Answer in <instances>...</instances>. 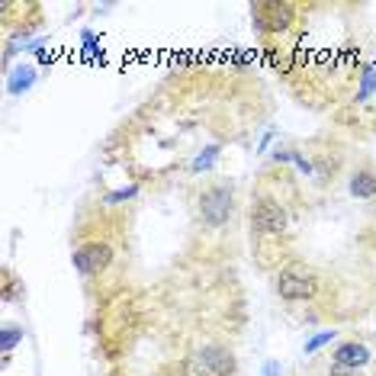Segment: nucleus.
<instances>
[{"label":"nucleus","mask_w":376,"mask_h":376,"mask_svg":"<svg viewBox=\"0 0 376 376\" xmlns=\"http://www.w3.org/2000/svg\"><path fill=\"white\" fill-rule=\"evenodd\" d=\"M23 338H26L23 325H4V331H0V348H4V354H10V351H13Z\"/></svg>","instance_id":"nucleus-11"},{"label":"nucleus","mask_w":376,"mask_h":376,"mask_svg":"<svg viewBox=\"0 0 376 376\" xmlns=\"http://www.w3.org/2000/svg\"><path fill=\"white\" fill-rule=\"evenodd\" d=\"M261 376H280V363L277 360H267L264 370H261Z\"/></svg>","instance_id":"nucleus-18"},{"label":"nucleus","mask_w":376,"mask_h":376,"mask_svg":"<svg viewBox=\"0 0 376 376\" xmlns=\"http://www.w3.org/2000/svg\"><path fill=\"white\" fill-rule=\"evenodd\" d=\"M331 363H338V367H348V370H360L370 363V348L360 341H344L334 348L331 354Z\"/></svg>","instance_id":"nucleus-7"},{"label":"nucleus","mask_w":376,"mask_h":376,"mask_svg":"<svg viewBox=\"0 0 376 376\" xmlns=\"http://www.w3.org/2000/svg\"><path fill=\"white\" fill-rule=\"evenodd\" d=\"M376 93V71L373 68H363L360 74V87H357V103H363V100H370Z\"/></svg>","instance_id":"nucleus-12"},{"label":"nucleus","mask_w":376,"mask_h":376,"mask_svg":"<svg viewBox=\"0 0 376 376\" xmlns=\"http://www.w3.org/2000/svg\"><path fill=\"white\" fill-rule=\"evenodd\" d=\"M334 338H338V331H315L312 338H309V341H306V348H302V351H306V354H315V351H319V348H325V344H331Z\"/></svg>","instance_id":"nucleus-14"},{"label":"nucleus","mask_w":376,"mask_h":376,"mask_svg":"<svg viewBox=\"0 0 376 376\" xmlns=\"http://www.w3.org/2000/svg\"><path fill=\"white\" fill-rule=\"evenodd\" d=\"M292 164H296V167H300V171H302V174H312V161H309V158H302V154L300 152H292Z\"/></svg>","instance_id":"nucleus-16"},{"label":"nucleus","mask_w":376,"mask_h":376,"mask_svg":"<svg viewBox=\"0 0 376 376\" xmlns=\"http://www.w3.org/2000/svg\"><path fill=\"white\" fill-rule=\"evenodd\" d=\"M81 45H84V58H97L100 55V39L91 33V29H84L81 33Z\"/></svg>","instance_id":"nucleus-15"},{"label":"nucleus","mask_w":376,"mask_h":376,"mask_svg":"<svg viewBox=\"0 0 376 376\" xmlns=\"http://www.w3.org/2000/svg\"><path fill=\"white\" fill-rule=\"evenodd\" d=\"M348 190H351V196H357V200H373L376 196V171H357V174L351 177Z\"/></svg>","instance_id":"nucleus-9"},{"label":"nucleus","mask_w":376,"mask_h":376,"mask_svg":"<svg viewBox=\"0 0 376 376\" xmlns=\"http://www.w3.org/2000/svg\"><path fill=\"white\" fill-rule=\"evenodd\" d=\"M328 376H360L357 370H348V367H338V363H331V373Z\"/></svg>","instance_id":"nucleus-17"},{"label":"nucleus","mask_w":376,"mask_h":376,"mask_svg":"<svg viewBox=\"0 0 376 376\" xmlns=\"http://www.w3.org/2000/svg\"><path fill=\"white\" fill-rule=\"evenodd\" d=\"M292 13H296L292 4H254V7H251V16H254L258 29H267V33L286 29L292 23Z\"/></svg>","instance_id":"nucleus-6"},{"label":"nucleus","mask_w":376,"mask_h":376,"mask_svg":"<svg viewBox=\"0 0 376 376\" xmlns=\"http://www.w3.org/2000/svg\"><path fill=\"white\" fill-rule=\"evenodd\" d=\"M290 219H286V209L280 206L270 196H258L251 203V229L258 235H283Z\"/></svg>","instance_id":"nucleus-4"},{"label":"nucleus","mask_w":376,"mask_h":376,"mask_svg":"<svg viewBox=\"0 0 376 376\" xmlns=\"http://www.w3.org/2000/svg\"><path fill=\"white\" fill-rule=\"evenodd\" d=\"M277 292L290 302H302L312 300L319 292V273L306 264H290L277 273Z\"/></svg>","instance_id":"nucleus-1"},{"label":"nucleus","mask_w":376,"mask_h":376,"mask_svg":"<svg viewBox=\"0 0 376 376\" xmlns=\"http://www.w3.org/2000/svg\"><path fill=\"white\" fill-rule=\"evenodd\" d=\"M35 81H39V71L33 64H16L7 74V93L10 97H23V93H29L35 87Z\"/></svg>","instance_id":"nucleus-8"},{"label":"nucleus","mask_w":376,"mask_h":376,"mask_svg":"<svg viewBox=\"0 0 376 376\" xmlns=\"http://www.w3.org/2000/svg\"><path fill=\"white\" fill-rule=\"evenodd\" d=\"M71 264L81 277H100L113 264V248L106 241H87L71 254Z\"/></svg>","instance_id":"nucleus-5"},{"label":"nucleus","mask_w":376,"mask_h":376,"mask_svg":"<svg viewBox=\"0 0 376 376\" xmlns=\"http://www.w3.org/2000/svg\"><path fill=\"white\" fill-rule=\"evenodd\" d=\"M183 370H187V376H232L235 373V354L222 344H206L193 357H187Z\"/></svg>","instance_id":"nucleus-3"},{"label":"nucleus","mask_w":376,"mask_h":376,"mask_svg":"<svg viewBox=\"0 0 376 376\" xmlns=\"http://www.w3.org/2000/svg\"><path fill=\"white\" fill-rule=\"evenodd\" d=\"M135 193H139V187H135V183H129V187H119V190H113V193H106L103 203H106V206H119V203L132 200Z\"/></svg>","instance_id":"nucleus-13"},{"label":"nucleus","mask_w":376,"mask_h":376,"mask_svg":"<svg viewBox=\"0 0 376 376\" xmlns=\"http://www.w3.org/2000/svg\"><path fill=\"white\" fill-rule=\"evenodd\" d=\"M235 212V190L229 183H212L200 193V216L209 229H222Z\"/></svg>","instance_id":"nucleus-2"},{"label":"nucleus","mask_w":376,"mask_h":376,"mask_svg":"<svg viewBox=\"0 0 376 376\" xmlns=\"http://www.w3.org/2000/svg\"><path fill=\"white\" fill-rule=\"evenodd\" d=\"M270 142H273V132H267V135H264V139H261V145H258V152H261V154H264V152H267V148H270Z\"/></svg>","instance_id":"nucleus-19"},{"label":"nucleus","mask_w":376,"mask_h":376,"mask_svg":"<svg viewBox=\"0 0 376 376\" xmlns=\"http://www.w3.org/2000/svg\"><path fill=\"white\" fill-rule=\"evenodd\" d=\"M216 158H219V145H206L200 154H196L193 161H190V171H193V174H203V171H212Z\"/></svg>","instance_id":"nucleus-10"}]
</instances>
